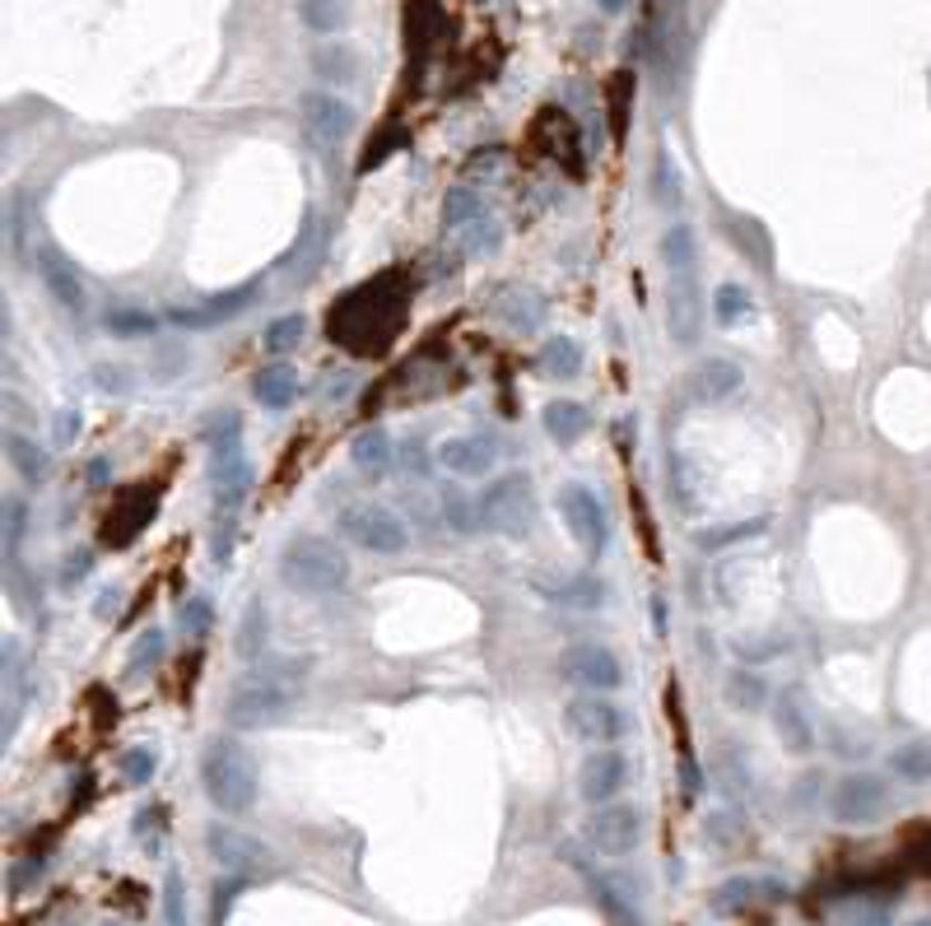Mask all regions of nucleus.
Listing matches in <instances>:
<instances>
[{"mask_svg":"<svg viewBox=\"0 0 931 926\" xmlns=\"http://www.w3.org/2000/svg\"><path fill=\"white\" fill-rule=\"evenodd\" d=\"M303 662H270L261 670H252L247 680L234 685L229 708H224V721L234 731H266L280 727V721L293 712L303 694Z\"/></svg>","mask_w":931,"mask_h":926,"instance_id":"f257e3e1","label":"nucleus"},{"mask_svg":"<svg viewBox=\"0 0 931 926\" xmlns=\"http://www.w3.org/2000/svg\"><path fill=\"white\" fill-rule=\"evenodd\" d=\"M662 261H666V331L680 350H694L703 326V303H699V242L690 223H675L662 238Z\"/></svg>","mask_w":931,"mask_h":926,"instance_id":"f03ea898","label":"nucleus"},{"mask_svg":"<svg viewBox=\"0 0 931 926\" xmlns=\"http://www.w3.org/2000/svg\"><path fill=\"white\" fill-rule=\"evenodd\" d=\"M200 787L215 810L224 815H247L257 805L261 792V773H257V759L242 750L238 740H210L206 755H200Z\"/></svg>","mask_w":931,"mask_h":926,"instance_id":"7ed1b4c3","label":"nucleus"},{"mask_svg":"<svg viewBox=\"0 0 931 926\" xmlns=\"http://www.w3.org/2000/svg\"><path fill=\"white\" fill-rule=\"evenodd\" d=\"M280 582L299 596H331L350 582V559L327 535H289L280 550Z\"/></svg>","mask_w":931,"mask_h":926,"instance_id":"20e7f679","label":"nucleus"},{"mask_svg":"<svg viewBox=\"0 0 931 926\" xmlns=\"http://www.w3.org/2000/svg\"><path fill=\"white\" fill-rule=\"evenodd\" d=\"M475 522H480L485 531L521 540L536 527V489H531V480L527 476H498L480 493V503H475Z\"/></svg>","mask_w":931,"mask_h":926,"instance_id":"39448f33","label":"nucleus"},{"mask_svg":"<svg viewBox=\"0 0 931 926\" xmlns=\"http://www.w3.org/2000/svg\"><path fill=\"white\" fill-rule=\"evenodd\" d=\"M340 535L369 554H401L411 545V527L382 503H350L340 512Z\"/></svg>","mask_w":931,"mask_h":926,"instance_id":"423d86ee","label":"nucleus"},{"mask_svg":"<svg viewBox=\"0 0 931 926\" xmlns=\"http://www.w3.org/2000/svg\"><path fill=\"white\" fill-rule=\"evenodd\" d=\"M247 489H252V457H247V447H242V434L215 438L210 443V493H215V512L219 517H238V508L247 503Z\"/></svg>","mask_w":931,"mask_h":926,"instance_id":"0eeeda50","label":"nucleus"},{"mask_svg":"<svg viewBox=\"0 0 931 926\" xmlns=\"http://www.w3.org/2000/svg\"><path fill=\"white\" fill-rule=\"evenodd\" d=\"M643 829H648V815L639 805L610 801V805H597L592 815H587L582 839L592 843V852H601V856H629V852H639Z\"/></svg>","mask_w":931,"mask_h":926,"instance_id":"6e6552de","label":"nucleus"},{"mask_svg":"<svg viewBox=\"0 0 931 926\" xmlns=\"http://www.w3.org/2000/svg\"><path fill=\"white\" fill-rule=\"evenodd\" d=\"M563 727H569L573 740L606 750V745H616L629 731V712L620 704H610L606 694H578L573 704L563 708Z\"/></svg>","mask_w":931,"mask_h":926,"instance_id":"1a4fd4ad","label":"nucleus"},{"mask_svg":"<svg viewBox=\"0 0 931 926\" xmlns=\"http://www.w3.org/2000/svg\"><path fill=\"white\" fill-rule=\"evenodd\" d=\"M559 680H569L587 694H610L624 685V666L606 643H578L559 657Z\"/></svg>","mask_w":931,"mask_h":926,"instance_id":"9d476101","label":"nucleus"},{"mask_svg":"<svg viewBox=\"0 0 931 926\" xmlns=\"http://www.w3.org/2000/svg\"><path fill=\"white\" fill-rule=\"evenodd\" d=\"M559 512H563V522H569V535L578 540V550L597 559L606 550V540H610L606 503L587 485H563L559 489Z\"/></svg>","mask_w":931,"mask_h":926,"instance_id":"9b49d317","label":"nucleus"},{"mask_svg":"<svg viewBox=\"0 0 931 926\" xmlns=\"http://www.w3.org/2000/svg\"><path fill=\"white\" fill-rule=\"evenodd\" d=\"M299 117H303V131L322 149H335L354 131V107L345 98H335L331 89H312V94H303L299 98Z\"/></svg>","mask_w":931,"mask_h":926,"instance_id":"f8f14e48","label":"nucleus"},{"mask_svg":"<svg viewBox=\"0 0 931 926\" xmlns=\"http://www.w3.org/2000/svg\"><path fill=\"white\" fill-rule=\"evenodd\" d=\"M629 782V759L620 750H592L578 768V797L587 805H610Z\"/></svg>","mask_w":931,"mask_h":926,"instance_id":"ddd939ff","label":"nucleus"},{"mask_svg":"<svg viewBox=\"0 0 931 926\" xmlns=\"http://www.w3.org/2000/svg\"><path fill=\"white\" fill-rule=\"evenodd\" d=\"M489 312H494V318L504 322L508 331L531 335V331H540V322H545V293L531 289V284H521V280H508V284L494 289Z\"/></svg>","mask_w":931,"mask_h":926,"instance_id":"4468645a","label":"nucleus"},{"mask_svg":"<svg viewBox=\"0 0 931 926\" xmlns=\"http://www.w3.org/2000/svg\"><path fill=\"white\" fill-rule=\"evenodd\" d=\"M438 466L462 480H485L498 466V443L485 434H457V438L438 443Z\"/></svg>","mask_w":931,"mask_h":926,"instance_id":"2eb2a0df","label":"nucleus"},{"mask_svg":"<svg viewBox=\"0 0 931 926\" xmlns=\"http://www.w3.org/2000/svg\"><path fill=\"white\" fill-rule=\"evenodd\" d=\"M885 810V782L871 773H848L834 787V820L838 824H871Z\"/></svg>","mask_w":931,"mask_h":926,"instance_id":"dca6fc26","label":"nucleus"},{"mask_svg":"<svg viewBox=\"0 0 931 926\" xmlns=\"http://www.w3.org/2000/svg\"><path fill=\"white\" fill-rule=\"evenodd\" d=\"M257 293H261V280H247L229 293H215L206 308H173V322L177 326H219V322H229V318H238V312L252 308Z\"/></svg>","mask_w":931,"mask_h":926,"instance_id":"f3484780","label":"nucleus"},{"mask_svg":"<svg viewBox=\"0 0 931 926\" xmlns=\"http://www.w3.org/2000/svg\"><path fill=\"white\" fill-rule=\"evenodd\" d=\"M38 275L48 280V289H52V299L61 303V312L84 318V312H89V293H84V284L75 275V266H65L56 252H38Z\"/></svg>","mask_w":931,"mask_h":926,"instance_id":"a211bd4d","label":"nucleus"},{"mask_svg":"<svg viewBox=\"0 0 931 926\" xmlns=\"http://www.w3.org/2000/svg\"><path fill=\"white\" fill-rule=\"evenodd\" d=\"M531 586H536L545 601H555V605H578V610H592V605H601V596H606V586H601L592 573H578V578H531Z\"/></svg>","mask_w":931,"mask_h":926,"instance_id":"6ab92c4d","label":"nucleus"},{"mask_svg":"<svg viewBox=\"0 0 931 926\" xmlns=\"http://www.w3.org/2000/svg\"><path fill=\"white\" fill-rule=\"evenodd\" d=\"M350 461L359 466V476H369V480L387 476V470H392V438H387V428H382V424L359 428L354 443H350Z\"/></svg>","mask_w":931,"mask_h":926,"instance_id":"aec40b11","label":"nucleus"},{"mask_svg":"<svg viewBox=\"0 0 931 926\" xmlns=\"http://www.w3.org/2000/svg\"><path fill=\"white\" fill-rule=\"evenodd\" d=\"M252 396L266 405V410H289L299 400V368L289 364H270L252 377Z\"/></svg>","mask_w":931,"mask_h":926,"instance_id":"412c9836","label":"nucleus"},{"mask_svg":"<svg viewBox=\"0 0 931 926\" xmlns=\"http://www.w3.org/2000/svg\"><path fill=\"white\" fill-rule=\"evenodd\" d=\"M774 727H778V740L787 745L792 755H810L815 731H810V717H806V712H801V704H797V694H783V698H778V708H774Z\"/></svg>","mask_w":931,"mask_h":926,"instance_id":"4be33fe9","label":"nucleus"},{"mask_svg":"<svg viewBox=\"0 0 931 926\" xmlns=\"http://www.w3.org/2000/svg\"><path fill=\"white\" fill-rule=\"evenodd\" d=\"M736 387H741V368L732 364V358H708V364L694 368V396L699 400L717 405V400L732 396Z\"/></svg>","mask_w":931,"mask_h":926,"instance_id":"5701e85b","label":"nucleus"},{"mask_svg":"<svg viewBox=\"0 0 931 926\" xmlns=\"http://www.w3.org/2000/svg\"><path fill=\"white\" fill-rule=\"evenodd\" d=\"M587 424H592V415H587L578 400H550L545 405V434H550L559 447H573L587 434Z\"/></svg>","mask_w":931,"mask_h":926,"instance_id":"b1692460","label":"nucleus"},{"mask_svg":"<svg viewBox=\"0 0 931 926\" xmlns=\"http://www.w3.org/2000/svg\"><path fill=\"white\" fill-rule=\"evenodd\" d=\"M312 71L327 84H350L359 75V56H354L350 42H322V48L312 52Z\"/></svg>","mask_w":931,"mask_h":926,"instance_id":"393cba45","label":"nucleus"},{"mask_svg":"<svg viewBox=\"0 0 931 926\" xmlns=\"http://www.w3.org/2000/svg\"><path fill=\"white\" fill-rule=\"evenodd\" d=\"M540 368L550 377H578L582 373V345L573 335H550V341L540 345Z\"/></svg>","mask_w":931,"mask_h":926,"instance_id":"a878e982","label":"nucleus"},{"mask_svg":"<svg viewBox=\"0 0 931 926\" xmlns=\"http://www.w3.org/2000/svg\"><path fill=\"white\" fill-rule=\"evenodd\" d=\"M6 447H10V466L19 470V480H29V485H42L52 476V461H48V451H42L38 443H29V438H19V434H10L6 438Z\"/></svg>","mask_w":931,"mask_h":926,"instance_id":"bb28decb","label":"nucleus"},{"mask_svg":"<svg viewBox=\"0 0 931 926\" xmlns=\"http://www.w3.org/2000/svg\"><path fill=\"white\" fill-rule=\"evenodd\" d=\"M299 19L312 33H340L350 24V0H299Z\"/></svg>","mask_w":931,"mask_h":926,"instance_id":"cd10ccee","label":"nucleus"},{"mask_svg":"<svg viewBox=\"0 0 931 926\" xmlns=\"http://www.w3.org/2000/svg\"><path fill=\"white\" fill-rule=\"evenodd\" d=\"M303 335H308V318H303V312H285V318H276V322L266 326L261 345H266V354L285 358L289 350H299V345H303Z\"/></svg>","mask_w":931,"mask_h":926,"instance_id":"c85d7f7f","label":"nucleus"},{"mask_svg":"<svg viewBox=\"0 0 931 926\" xmlns=\"http://www.w3.org/2000/svg\"><path fill=\"white\" fill-rule=\"evenodd\" d=\"M485 215V200H480V191H470V187H452L447 196H443V223L447 229H466L470 219H480Z\"/></svg>","mask_w":931,"mask_h":926,"instance_id":"c756f323","label":"nucleus"},{"mask_svg":"<svg viewBox=\"0 0 931 926\" xmlns=\"http://www.w3.org/2000/svg\"><path fill=\"white\" fill-rule=\"evenodd\" d=\"M164 652H168L164 634H158V628H145V634H141V638L131 643V657H126V675H131V680H141V675H145L149 666H158V662H164Z\"/></svg>","mask_w":931,"mask_h":926,"instance_id":"7c9ffc66","label":"nucleus"},{"mask_svg":"<svg viewBox=\"0 0 931 926\" xmlns=\"http://www.w3.org/2000/svg\"><path fill=\"white\" fill-rule=\"evenodd\" d=\"M764 527H768V517H751V522H732V527H722V531H699L694 545L699 550H722V545H736V540L764 535Z\"/></svg>","mask_w":931,"mask_h":926,"instance_id":"2f4dec72","label":"nucleus"},{"mask_svg":"<svg viewBox=\"0 0 931 926\" xmlns=\"http://www.w3.org/2000/svg\"><path fill=\"white\" fill-rule=\"evenodd\" d=\"M457 233H462V247H466L470 257H480V252H494V247L504 242V229H498V219H494L489 210H485L480 219H470L466 229H457Z\"/></svg>","mask_w":931,"mask_h":926,"instance_id":"473e14b6","label":"nucleus"},{"mask_svg":"<svg viewBox=\"0 0 931 926\" xmlns=\"http://www.w3.org/2000/svg\"><path fill=\"white\" fill-rule=\"evenodd\" d=\"M745 312H751V293H745L741 284H717V293H713V318L722 322V326H736Z\"/></svg>","mask_w":931,"mask_h":926,"instance_id":"72a5a7b5","label":"nucleus"},{"mask_svg":"<svg viewBox=\"0 0 931 926\" xmlns=\"http://www.w3.org/2000/svg\"><path fill=\"white\" fill-rule=\"evenodd\" d=\"M210 847H215V856H224L229 866H242L247 856H261V847L247 843V839H238L229 824H215V829H210Z\"/></svg>","mask_w":931,"mask_h":926,"instance_id":"f704fd0d","label":"nucleus"},{"mask_svg":"<svg viewBox=\"0 0 931 926\" xmlns=\"http://www.w3.org/2000/svg\"><path fill=\"white\" fill-rule=\"evenodd\" d=\"M261 647H266V605L252 601V605H247V615H242V628H238V652L252 662Z\"/></svg>","mask_w":931,"mask_h":926,"instance_id":"c9c22d12","label":"nucleus"},{"mask_svg":"<svg viewBox=\"0 0 931 926\" xmlns=\"http://www.w3.org/2000/svg\"><path fill=\"white\" fill-rule=\"evenodd\" d=\"M117 768H122V778H126V782L145 787V782L154 778V768H158V755L149 750V745H131V750H122Z\"/></svg>","mask_w":931,"mask_h":926,"instance_id":"e433bc0d","label":"nucleus"},{"mask_svg":"<svg viewBox=\"0 0 931 926\" xmlns=\"http://www.w3.org/2000/svg\"><path fill=\"white\" fill-rule=\"evenodd\" d=\"M726 698H732L736 708H745V712H759L764 708V680L751 675V670H741V675L726 680Z\"/></svg>","mask_w":931,"mask_h":926,"instance_id":"4c0bfd02","label":"nucleus"},{"mask_svg":"<svg viewBox=\"0 0 931 926\" xmlns=\"http://www.w3.org/2000/svg\"><path fill=\"white\" fill-rule=\"evenodd\" d=\"M629 94H633V75L620 71L616 84H610V131H616V141H624L629 131Z\"/></svg>","mask_w":931,"mask_h":926,"instance_id":"58836bf2","label":"nucleus"},{"mask_svg":"<svg viewBox=\"0 0 931 926\" xmlns=\"http://www.w3.org/2000/svg\"><path fill=\"white\" fill-rule=\"evenodd\" d=\"M894 773L913 778V782L931 778V750H927V745H908V750H899L894 755Z\"/></svg>","mask_w":931,"mask_h":926,"instance_id":"ea45409f","label":"nucleus"},{"mask_svg":"<svg viewBox=\"0 0 931 926\" xmlns=\"http://www.w3.org/2000/svg\"><path fill=\"white\" fill-rule=\"evenodd\" d=\"M107 331H122V335H145V331H154V318H149V312L112 308V312H107Z\"/></svg>","mask_w":931,"mask_h":926,"instance_id":"a19ab883","label":"nucleus"},{"mask_svg":"<svg viewBox=\"0 0 931 926\" xmlns=\"http://www.w3.org/2000/svg\"><path fill=\"white\" fill-rule=\"evenodd\" d=\"M210 620H215V610H210V601H206V596H196V601L182 605V628H187L192 638H206Z\"/></svg>","mask_w":931,"mask_h":926,"instance_id":"79ce46f5","label":"nucleus"},{"mask_svg":"<svg viewBox=\"0 0 931 926\" xmlns=\"http://www.w3.org/2000/svg\"><path fill=\"white\" fill-rule=\"evenodd\" d=\"M443 517H447V527H452V531H462V535H466V531H475L470 508H466V499H462L457 489H443Z\"/></svg>","mask_w":931,"mask_h":926,"instance_id":"37998d69","label":"nucleus"},{"mask_svg":"<svg viewBox=\"0 0 931 926\" xmlns=\"http://www.w3.org/2000/svg\"><path fill=\"white\" fill-rule=\"evenodd\" d=\"M504 168V149H475V159L466 164V177H494Z\"/></svg>","mask_w":931,"mask_h":926,"instance_id":"c03bdc74","label":"nucleus"},{"mask_svg":"<svg viewBox=\"0 0 931 926\" xmlns=\"http://www.w3.org/2000/svg\"><path fill=\"white\" fill-rule=\"evenodd\" d=\"M80 438V415L75 410H61L56 415V443L65 447V443H75Z\"/></svg>","mask_w":931,"mask_h":926,"instance_id":"a18cd8bd","label":"nucleus"},{"mask_svg":"<svg viewBox=\"0 0 931 926\" xmlns=\"http://www.w3.org/2000/svg\"><path fill=\"white\" fill-rule=\"evenodd\" d=\"M6 517H10L6 535H10V550H14V545H19V531H24V503H19V499H10V503H6Z\"/></svg>","mask_w":931,"mask_h":926,"instance_id":"49530a36","label":"nucleus"},{"mask_svg":"<svg viewBox=\"0 0 931 926\" xmlns=\"http://www.w3.org/2000/svg\"><path fill=\"white\" fill-rule=\"evenodd\" d=\"M65 563H71V569H65V582H75V578H84V573H89V554H84V550H80V554H71Z\"/></svg>","mask_w":931,"mask_h":926,"instance_id":"de8ad7c7","label":"nucleus"},{"mask_svg":"<svg viewBox=\"0 0 931 926\" xmlns=\"http://www.w3.org/2000/svg\"><path fill=\"white\" fill-rule=\"evenodd\" d=\"M168 917H173V926H182V903H177V875H168Z\"/></svg>","mask_w":931,"mask_h":926,"instance_id":"09e8293b","label":"nucleus"},{"mask_svg":"<svg viewBox=\"0 0 931 926\" xmlns=\"http://www.w3.org/2000/svg\"><path fill=\"white\" fill-rule=\"evenodd\" d=\"M112 610H117V592H103V596H99V615L107 620V615H112Z\"/></svg>","mask_w":931,"mask_h":926,"instance_id":"8fccbe9b","label":"nucleus"},{"mask_svg":"<svg viewBox=\"0 0 931 926\" xmlns=\"http://www.w3.org/2000/svg\"><path fill=\"white\" fill-rule=\"evenodd\" d=\"M597 6H601V10H606V14H620V10H624V6H629V0H597Z\"/></svg>","mask_w":931,"mask_h":926,"instance_id":"3c124183","label":"nucleus"}]
</instances>
